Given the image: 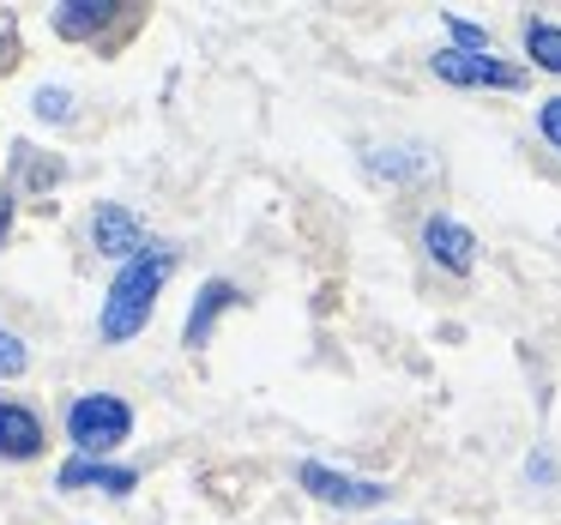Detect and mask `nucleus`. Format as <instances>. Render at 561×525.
<instances>
[{
  "label": "nucleus",
  "mask_w": 561,
  "mask_h": 525,
  "mask_svg": "<svg viewBox=\"0 0 561 525\" xmlns=\"http://www.w3.org/2000/svg\"><path fill=\"white\" fill-rule=\"evenodd\" d=\"M85 483H98V489H110V495H127V489L139 483L127 465H98V459H85L79 453L73 465H61V489H85Z\"/></svg>",
  "instance_id": "7"
},
{
  "label": "nucleus",
  "mask_w": 561,
  "mask_h": 525,
  "mask_svg": "<svg viewBox=\"0 0 561 525\" xmlns=\"http://www.w3.org/2000/svg\"><path fill=\"white\" fill-rule=\"evenodd\" d=\"M67 103H73L67 91H37V115H43V122H67Z\"/></svg>",
  "instance_id": "14"
},
{
  "label": "nucleus",
  "mask_w": 561,
  "mask_h": 525,
  "mask_svg": "<svg viewBox=\"0 0 561 525\" xmlns=\"http://www.w3.org/2000/svg\"><path fill=\"white\" fill-rule=\"evenodd\" d=\"M91 242H98V254H110V260H139L146 254V230H139V218L134 212H122V206H98L91 212Z\"/></svg>",
  "instance_id": "4"
},
{
  "label": "nucleus",
  "mask_w": 561,
  "mask_h": 525,
  "mask_svg": "<svg viewBox=\"0 0 561 525\" xmlns=\"http://www.w3.org/2000/svg\"><path fill=\"white\" fill-rule=\"evenodd\" d=\"M170 272H175L170 248H146L139 260H127V266L115 272L110 296H103V339L127 344L134 332H146V320H151V308H158V290H163Z\"/></svg>",
  "instance_id": "1"
},
{
  "label": "nucleus",
  "mask_w": 561,
  "mask_h": 525,
  "mask_svg": "<svg viewBox=\"0 0 561 525\" xmlns=\"http://www.w3.org/2000/svg\"><path fill=\"white\" fill-rule=\"evenodd\" d=\"M302 489H314L320 501H332V507H380V501H387V489H380V483L339 477V471H327V465H302Z\"/></svg>",
  "instance_id": "5"
},
{
  "label": "nucleus",
  "mask_w": 561,
  "mask_h": 525,
  "mask_svg": "<svg viewBox=\"0 0 561 525\" xmlns=\"http://www.w3.org/2000/svg\"><path fill=\"white\" fill-rule=\"evenodd\" d=\"M25 363H31V356H25V344H19L13 332H0V375H7V380H13V375H25Z\"/></svg>",
  "instance_id": "13"
},
{
  "label": "nucleus",
  "mask_w": 561,
  "mask_h": 525,
  "mask_svg": "<svg viewBox=\"0 0 561 525\" xmlns=\"http://www.w3.org/2000/svg\"><path fill=\"white\" fill-rule=\"evenodd\" d=\"M447 31H453V43H459L465 55H489V31H483V25H465V19H447Z\"/></svg>",
  "instance_id": "12"
},
{
  "label": "nucleus",
  "mask_w": 561,
  "mask_h": 525,
  "mask_svg": "<svg viewBox=\"0 0 561 525\" xmlns=\"http://www.w3.org/2000/svg\"><path fill=\"white\" fill-rule=\"evenodd\" d=\"M537 127H543V139H556V146H561V98H549L543 110H537Z\"/></svg>",
  "instance_id": "15"
},
{
  "label": "nucleus",
  "mask_w": 561,
  "mask_h": 525,
  "mask_svg": "<svg viewBox=\"0 0 561 525\" xmlns=\"http://www.w3.org/2000/svg\"><path fill=\"white\" fill-rule=\"evenodd\" d=\"M43 447V423L31 411H19V404H0V453L7 459H31V453Z\"/></svg>",
  "instance_id": "8"
},
{
  "label": "nucleus",
  "mask_w": 561,
  "mask_h": 525,
  "mask_svg": "<svg viewBox=\"0 0 561 525\" xmlns=\"http://www.w3.org/2000/svg\"><path fill=\"white\" fill-rule=\"evenodd\" d=\"M127 429H134V411H127L115 392H85V399L67 411V435H73V447L85 453V459H98V453L122 447Z\"/></svg>",
  "instance_id": "2"
},
{
  "label": "nucleus",
  "mask_w": 561,
  "mask_h": 525,
  "mask_svg": "<svg viewBox=\"0 0 561 525\" xmlns=\"http://www.w3.org/2000/svg\"><path fill=\"white\" fill-rule=\"evenodd\" d=\"M7 230H13V206H7V194H0V242H7Z\"/></svg>",
  "instance_id": "16"
},
{
  "label": "nucleus",
  "mask_w": 561,
  "mask_h": 525,
  "mask_svg": "<svg viewBox=\"0 0 561 525\" xmlns=\"http://www.w3.org/2000/svg\"><path fill=\"white\" fill-rule=\"evenodd\" d=\"M423 242H428V254H435L447 272H471V266H477V242H471V230H465V224H453V218H428Z\"/></svg>",
  "instance_id": "6"
},
{
  "label": "nucleus",
  "mask_w": 561,
  "mask_h": 525,
  "mask_svg": "<svg viewBox=\"0 0 561 525\" xmlns=\"http://www.w3.org/2000/svg\"><path fill=\"white\" fill-rule=\"evenodd\" d=\"M110 19V7H91V0H67L61 13H55V31L61 37H91V31Z\"/></svg>",
  "instance_id": "10"
},
{
  "label": "nucleus",
  "mask_w": 561,
  "mask_h": 525,
  "mask_svg": "<svg viewBox=\"0 0 561 525\" xmlns=\"http://www.w3.org/2000/svg\"><path fill=\"white\" fill-rule=\"evenodd\" d=\"M230 303H236V290H230L224 278H211L206 290H199V308L187 315V344H206V339H211V320H218Z\"/></svg>",
  "instance_id": "9"
},
{
  "label": "nucleus",
  "mask_w": 561,
  "mask_h": 525,
  "mask_svg": "<svg viewBox=\"0 0 561 525\" xmlns=\"http://www.w3.org/2000/svg\"><path fill=\"white\" fill-rule=\"evenodd\" d=\"M435 73L447 79V85H501V91L525 85V73H519V67H501L495 55H465V49L435 55Z\"/></svg>",
  "instance_id": "3"
},
{
  "label": "nucleus",
  "mask_w": 561,
  "mask_h": 525,
  "mask_svg": "<svg viewBox=\"0 0 561 525\" xmlns=\"http://www.w3.org/2000/svg\"><path fill=\"white\" fill-rule=\"evenodd\" d=\"M525 49H531L537 67H549V73H561V31L543 25V19H531L525 25Z\"/></svg>",
  "instance_id": "11"
}]
</instances>
